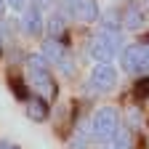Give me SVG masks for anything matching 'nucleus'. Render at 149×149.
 I'll list each match as a JSON object with an SVG mask.
<instances>
[{"instance_id":"nucleus-13","label":"nucleus","mask_w":149,"mask_h":149,"mask_svg":"<svg viewBox=\"0 0 149 149\" xmlns=\"http://www.w3.org/2000/svg\"><path fill=\"white\" fill-rule=\"evenodd\" d=\"M59 72L64 74V77H72V74L77 72V69H74V59H72V56H67V59L59 64Z\"/></svg>"},{"instance_id":"nucleus-1","label":"nucleus","mask_w":149,"mask_h":149,"mask_svg":"<svg viewBox=\"0 0 149 149\" xmlns=\"http://www.w3.org/2000/svg\"><path fill=\"white\" fill-rule=\"evenodd\" d=\"M51 64L43 59L40 53H29L24 56V69H27V77H29V85L40 93V99L51 101L56 99V93H59V88H56V80H53V74L48 69Z\"/></svg>"},{"instance_id":"nucleus-4","label":"nucleus","mask_w":149,"mask_h":149,"mask_svg":"<svg viewBox=\"0 0 149 149\" xmlns=\"http://www.w3.org/2000/svg\"><path fill=\"white\" fill-rule=\"evenodd\" d=\"M120 83V72L115 64H107V61H96L88 72V80H85V88L91 93H109L115 91Z\"/></svg>"},{"instance_id":"nucleus-17","label":"nucleus","mask_w":149,"mask_h":149,"mask_svg":"<svg viewBox=\"0 0 149 149\" xmlns=\"http://www.w3.org/2000/svg\"><path fill=\"white\" fill-rule=\"evenodd\" d=\"M0 149H22V146L13 144V141H8V139H0Z\"/></svg>"},{"instance_id":"nucleus-3","label":"nucleus","mask_w":149,"mask_h":149,"mask_svg":"<svg viewBox=\"0 0 149 149\" xmlns=\"http://www.w3.org/2000/svg\"><path fill=\"white\" fill-rule=\"evenodd\" d=\"M123 48H125L123 32H99L88 43V53L96 61H107V64H115V59H120Z\"/></svg>"},{"instance_id":"nucleus-8","label":"nucleus","mask_w":149,"mask_h":149,"mask_svg":"<svg viewBox=\"0 0 149 149\" xmlns=\"http://www.w3.org/2000/svg\"><path fill=\"white\" fill-rule=\"evenodd\" d=\"M40 56H43L51 67H59L69 53H67V45H64L61 40H51V37H45L43 45H40Z\"/></svg>"},{"instance_id":"nucleus-5","label":"nucleus","mask_w":149,"mask_h":149,"mask_svg":"<svg viewBox=\"0 0 149 149\" xmlns=\"http://www.w3.org/2000/svg\"><path fill=\"white\" fill-rule=\"evenodd\" d=\"M64 3L67 6L61 8V13L74 19V22H80V24H93L96 19H101L96 0H64Z\"/></svg>"},{"instance_id":"nucleus-12","label":"nucleus","mask_w":149,"mask_h":149,"mask_svg":"<svg viewBox=\"0 0 149 149\" xmlns=\"http://www.w3.org/2000/svg\"><path fill=\"white\" fill-rule=\"evenodd\" d=\"M104 149H133V128H123L117 133V139L112 144H107Z\"/></svg>"},{"instance_id":"nucleus-20","label":"nucleus","mask_w":149,"mask_h":149,"mask_svg":"<svg viewBox=\"0 0 149 149\" xmlns=\"http://www.w3.org/2000/svg\"><path fill=\"white\" fill-rule=\"evenodd\" d=\"M146 72H149V45H146Z\"/></svg>"},{"instance_id":"nucleus-19","label":"nucleus","mask_w":149,"mask_h":149,"mask_svg":"<svg viewBox=\"0 0 149 149\" xmlns=\"http://www.w3.org/2000/svg\"><path fill=\"white\" fill-rule=\"evenodd\" d=\"M6 8H8V3H6V0H0V16L6 13Z\"/></svg>"},{"instance_id":"nucleus-6","label":"nucleus","mask_w":149,"mask_h":149,"mask_svg":"<svg viewBox=\"0 0 149 149\" xmlns=\"http://www.w3.org/2000/svg\"><path fill=\"white\" fill-rule=\"evenodd\" d=\"M120 67L128 72V74H139V72H146V48L139 45V43H130L123 48L120 53Z\"/></svg>"},{"instance_id":"nucleus-7","label":"nucleus","mask_w":149,"mask_h":149,"mask_svg":"<svg viewBox=\"0 0 149 149\" xmlns=\"http://www.w3.org/2000/svg\"><path fill=\"white\" fill-rule=\"evenodd\" d=\"M19 29H22L24 35L29 37H37V35H43L45 32V19H43V11L37 8V6H29L22 19H19Z\"/></svg>"},{"instance_id":"nucleus-9","label":"nucleus","mask_w":149,"mask_h":149,"mask_svg":"<svg viewBox=\"0 0 149 149\" xmlns=\"http://www.w3.org/2000/svg\"><path fill=\"white\" fill-rule=\"evenodd\" d=\"M123 27L133 29V32L144 29L146 27V8L141 3H128L125 6V13H123Z\"/></svg>"},{"instance_id":"nucleus-16","label":"nucleus","mask_w":149,"mask_h":149,"mask_svg":"<svg viewBox=\"0 0 149 149\" xmlns=\"http://www.w3.org/2000/svg\"><path fill=\"white\" fill-rule=\"evenodd\" d=\"M136 96H139V99L149 96V77H141V80L136 83Z\"/></svg>"},{"instance_id":"nucleus-2","label":"nucleus","mask_w":149,"mask_h":149,"mask_svg":"<svg viewBox=\"0 0 149 149\" xmlns=\"http://www.w3.org/2000/svg\"><path fill=\"white\" fill-rule=\"evenodd\" d=\"M123 130V120L117 107H99L91 117V139L99 144H112Z\"/></svg>"},{"instance_id":"nucleus-11","label":"nucleus","mask_w":149,"mask_h":149,"mask_svg":"<svg viewBox=\"0 0 149 149\" xmlns=\"http://www.w3.org/2000/svg\"><path fill=\"white\" fill-rule=\"evenodd\" d=\"M24 104H27V117H29V120L43 123V120L48 117V101H45V99L37 96V99H27Z\"/></svg>"},{"instance_id":"nucleus-18","label":"nucleus","mask_w":149,"mask_h":149,"mask_svg":"<svg viewBox=\"0 0 149 149\" xmlns=\"http://www.w3.org/2000/svg\"><path fill=\"white\" fill-rule=\"evenodd\" d=\"M32 6H37V8L43 11V8H51V6H53V0H35Z\"/></svg>"},{"instance_id":"nucleus-14","label":"nucleus","mask_w":149,"mask_h":149,"mask_svg":"<svg viewBox=\"0 0 149 149\" xmlns=\"http://www.w3.org/2000/svg\"><path fill=\"white\" fill-rule=\"evenodd\" d=\"M8 43H11V27L6 22H0V48L8 45Z\"/></svg>"},{"instance_id":"nucleus-10","label":"nucleus","mask_w":149,"mask_h":149,"mask_svg":"<svg viewBox=\"0 0 149 149\" xmlns=\"http://www.w3.org/2000/svg\"><path fill=\"white\" fill-rule=\"evenodd\" d=\"M67 32V16L61 11H56L45 19V35L51 37V40H59V37Z\"/></svg>"},{"instance_id":"nucleus-21","label":"nucleus","mask_w":149,"mask_h":149,"mask_svg":"<svg viewBox=\"0 0 149 149\" xmlns=\"http://www.w3.org/2000/svg\"><path fill=\"white\" fill-rule=\"evenodd\" d=\"M146 3H149V0H146Z\"/></svg>"},{"instance_id":"nucleus-15","label":"nucleus","mask_w":149,"mask_h":149,"mask_svg":"<svg viewBox=\"0 0 149 149\" xmlns=\"http://www.w3.org/2000/svg\"><path fill=\"white\" fill-rule=\"evenodd\" d=\"M6 3H8L11 11H19V13H24L29 8V0H6Z\"/></svg>"}]
</instances>
